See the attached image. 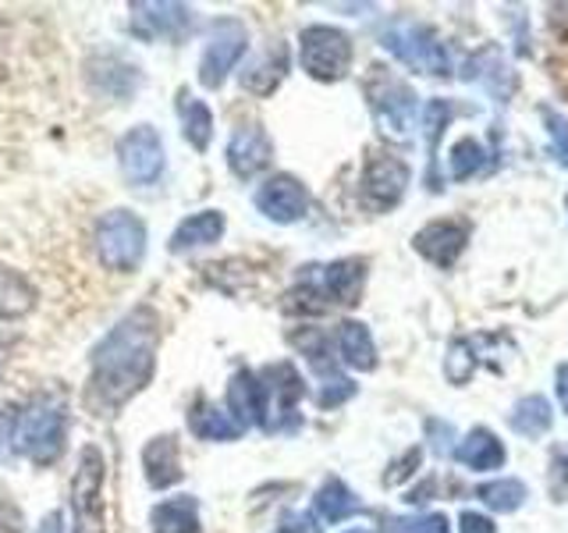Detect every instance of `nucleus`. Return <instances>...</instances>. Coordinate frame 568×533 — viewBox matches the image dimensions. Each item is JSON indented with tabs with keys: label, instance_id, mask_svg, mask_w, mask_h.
Returning a JSON list of instances; mask_svg holds the SVG:
<instances>
[{
	"label": "nucleus",
	"instance_id": "obj_1",
	"mask_svg": "<svg viewBox=\"0 0 568 533\" xmlns=\"http://www.w3.org/2000/svg\"><path fill=\"white\" fill-rule=\"evenodd\" d=\"M156 313L139 306L93 349V373L85 384V405L97 416H114L153 378Z\"/></svg>",
	"mask_w": 568,
	"mask_h": 533
},
{
	"label": "nucleus",
	"instance_id": "obj_2",
	"mask_svg": "<svg viewBox=\"0 0 568 533\" xmlns=\"http://www.w3.org/2000/svg\"><path fill=\"white\" fill-rule=\"evenodd\" d=\"M64 434H68V416L58 402H32L26 413H18L11 426L14 449L26 459H32L36 466H50L61 455Z\"/></svg>",
	"mask_w": 568,
	"mask_h": 533
},
{
	"label": "nucleus",
	"instance_id": "obj_3",
	"mask_svg": "<svg viewBox=\"0 0 568 533\" xmlns=\"http://www.w3.org/2000/svg\"><path fill=\"white\" fill-rule=\"evenodd\" d=\"M93 242L106 271L132 274L142 263V253H146V224L132 210H111L97 221Z\"/></svg>",
	"mask_w": 568,
	"mask_h": 533
},
{
	"label": "nucleus",
	"instance_id": "obj_4",
	"mask_svg": "<svg viewBox=\"0 0 568 533\" xmlns=\"http://www.w3.org/2000/svg\"><path fill=\"white\" fill-rule=\"evenodd\" d=\"M103 476V452L97 444H85L79 452L75 480H71V533H106Z\"/></svg>",
	"mask_w": 568,
	"mask_h": 533
},
{
	"label": "nucleus",
	"instance_id": "obj_5",
	"mask_svg": "<svg viewBox=\"0 0 568 533\" xmlns=\"http://www.w3.org/2000/svg\"><path fill=\"white\" fill-rule=\"evenodd\" d=\"M298 61L310 79L337 82L352 68V40L342 29L331 26H310L298 36Z\"/></svg>",
	"mask_w": 568,
	"mask_h": 533
},
{
	"label": "nucleus",
	"instance_id": "obj_6",
	"mask_svg": "<svg viewBox=\"0 0 568 533\" xmlns=\"http://www.w3.org/2000/svg\"><path fill=\"white\" fill-rule=\"evenodd\" d=\"M384 47L395 53V58L416 71H426V76H448L452 71V58L437 36L416 26V22H395L384 29Z\"/></svg>",
	"mask_w": 568,
	"mask_h": 533
},
{
	"label": "nucleus",
	"instance_id": "obj_7",
	"mask_svg": "<svg viewBox=\"0 0 568 533\" xmlns=\"http://www.w3.org/2000/svg\"><path fill=\"white\" fill-rule=\"evenodd\" d=\"M118 164H121V174L124 182L132 189H146L153 182H160V174H164V142H160V132L153 124H135L121 135L118 142Z\"/></svg>",
	"mask_w": 568,
	"mask_h": 533
},
{
	"label": "nucleus",
	"instance_id": "obj_8",
	"mask_svg": "<svg viewBox=\"0 0 568 533\" xmlns=\"http://www.w3.org/2000/svg\"><path fill=\"white\" fill-rule=\"evenodd\" d=\"M366 97H369V111L384 132L408 135V129H413V114H416L413 89H408L402 79L387 76L384 68H373V76L366 82Z\"/></svg>",
	"mask_w": 568,
	"mask_h": 533
},
{
	"label": "nucleus",
	"instance_id": "obj_9",
	"mask_svg": "<svg viewBox=\"0 0 568 533\" xmlns=\"http://www.w3.org/2000/svg\"><path fill=\"white\" fill-rule=\"evenodd\" d=\"M245 26L235 22V18H221V22H213L210 29V40H206V50L200 58V82L206 89H217L224 86L227 71L239 64V58L245 53Z\"/></svg>",
	"mask_w": 568,
	"mask_h": 533
},
{
	"label": "nucleus",
	"instance_id": "obj_10",
	"mask_svg": "<svg viewBox=\"0 0 568 533\" xmlns=\"http://www.w3.org/2000/svg\"><path fill=\"white\" fill-rule=\"evenodd\" d=\"M256 210L274 224H295L302 213L310 210V192L306 185L292 174H274L256 189Z\"/></svg>",
	"mask_w": 568,
	"mask_h": 533
},
{
	"label": "nucleus",
	"instance_id": "obj_11",
	"mask_svg": "<svg viewBox=\"0 0 568 533\" xmlns=\"http://www.w3.org/2000/svg\"><path fill=\"white\" fill-rule=\"evenodd\" d=\"M405 185H408V168L405 160L390 157V153H373L369 164H366V174H363V200L373 207V210H387L395 207L402 195H405Z\"/></svg>",
	"mask_w": 568,
	"mask_h": 533
},
{
	"label": "nucleus",
	"instance_id": "obj_12",
	"mask_svg": "<svg viewBox=\"0 0 568 533\" xmlns=\"http://www.w3.org/2000/svg\"><path fill=\"white\" fill-rule=\"evenodd\" d=\"M271 157H274V142H271V135L260 129V124H239V129L231 132L227 168L235 171L239 178L260 174L266 164H271Z\"/></svg>",
	"mask_w": 568,
	"mask_h": 533
},
{
	"label": "nucleus",
	"instance_id": "obj_13",
	"mask_svg": "<svg viewBox=\"0 0 568 533\" xmlns=\"http://www.w3.org/2000/svg\"><path fill=\"white\" fill-rule=\"evenodd\" d=\"M466 242H469V228L458 224V221H434L413 239V245L419 249V253L437 266H452L462 257Z\"/></svg>",
	"mask_w": 568,
	"mask_h": 533
},
{
	"label": "nucleus",
	"instance_id": "obj_14",
	"mask_svg": "<svg viewBox=\"0 0 568 533\" xmlns=\"http://www.w3.org/2000/svg\"><path fill=\"white\" fill-rule=\"evenodd\" d=\"M227 405H231V416L239 420L242 431H245L248 423L266 426V391H263V381L256 378V373L242 370V373L231 378Z\"/></svg>",
	"mask_w": 568,
	"mask_h": 533
},
{
	"label": "nucleus",
	"instance_id": "obj_15",
	"mask_svg": "<svg viewBox=\"0 0 568 533\" xmlns=\"http://www.w3.org/2000/svg\"><path fill=\"white\" fill-rule=\"evenodd\" d=\"M132 29L139 36H185L192 11L185 4H132Z\"/></svg>",
	"mask_w": 568,
	"mask_h": 533
},
{
	"label": "nucleus",
	"instance_id": "obj_16",
	"mask_svg": "<svg viewBox=\"0 0 568 533\" xmlns=\"http://www.w3.org/2000/svg\"><path fill=\"white\" fill-rule=\"evenodd\" d=\"M260 381L266 391V423H271V413H277V416L295 413V402L302 399V378L295 373L292 363L266 366Z\"/></svg>",
	"mask_w": 568,
	"mask_h": 533
},
{
	"label": "nucleus",
	"instance_id": "obj_17",
	"mask_svg": "<svg viewBox=\"0 0 568 533\" xmlns=\"http://www.w3.org/2000/svg\"><path fill=\"white\" fill-rule=\"evenodd\" d=\"M142 470H146L150 487L156 491L178 484V480H182V452H178V441L168 434L153 438L146 449H142Z\"/></svg>",
	"mask_w": 568,
	"mask_h": 533
},
{
	"label": "nucleus",
	"instance_id": "obj_18",
	"mask_svg": "<svg viewBox=\"0 0 568 533\" xmlns=\"http://www.w3.org/2000/svg\"><path fill=\"white\" fill-rule=\"evenodd\" d=\"M221 235H224V213L221 210H200L174 228L168 249L171 253H192V249L221 242Z\"/></svg>",
	"mask_w": 568,
	"mask_h": 533
},
{
	"label": "nucleus",
	"instance_id": "obj_19",
	"mask_svg": "<svg viewBox=\"0 0 568 533\" xmlns=\"http://www.w3.org/2000/svg\"><path fill=\"white\" fill-rule=\"evenodd\" d=\"M455 459L473 473H487V470H501L505 466V444L497 441L487 426H476L466 434V441H458Z\"/></svg>",
	"mask_w": 568,
	"mask_h": 533
},
{
	"label": "nucleus",
	"instance_id": "obj_20",
	"mask_svg": "<svg viewBox=\"0 0 568 533\" xmlns=\"http://www.w3.org/2000/svg\"><path fill=\"white\" fill-rule=\"evenodd\" d=\"M153 533H200V502L192 494H178L150 512Z\"/></svg>",
	"mask_w": 568,
	"mask_h": 533
},
{
	"label": "nucleus",
	"instance_id": "obj_21",
	"mask_svg": "<svg viewBox=\"0 0 568 533\" xmlns=\"http://www.w3.org/2000/svg\"><path fill=\"white\" fill-rule=\"evenodd\" d=\"M363 281H366V266L359 260H337L324 266V295L331 302H342V306L359 302Z\"/></svg>",
	"mask_w": 568,
	"mask_h": 533
},
{
	"label": "nucleus",
	"instance_id": "obj_22",
	"mask_svg": "<svg viewBox=\"0 0 568 533\" xmlns=\"http://www.w3.org/2000/svg\"><path fill=\"white\" fill-rule=\"evenodd\" d=\"M337 352L352 370H373L377 366V345H373V334L359 320H345L337 328Z\"/></svg>",
	"mask_w": 568,
	"mask_h": 533
},
{
	"label": "nucleus",
	"instance_id": "obj_23",
	"mask_svg": "<svg viewBox=\"0 0 568 533\" xmlns=\"http://www.w3.org/2000/svg\"><path fill=\"white\" fill-rule=\"evenodd\" d=\"M189 426H192V434L203 441H239L242 438L239 420L217 405H195L189 416Z\"/></svg>",
	"mask_w": 568,
	"mask_h": 533
},
{
	"label": "nucleus",
	"instance_id": "obj_24",
	"mask_svg": "<svg viewBox=\"0 0 568 533\" xmlns=\"http://www.w3.org/2000/svg\"><path fill=\"white\" fill-rule=\"evenodd\" d=\"M36 306V289L14 266L0 263V316H22Z\"/></svg>",
	"mask_w": 568,
	"mask_h": 533
},
{
	"label": "nucleus",
	"instance_id": "obj_25",
	"mask_svg": "<svg viewBox=\"0 0 568 533\" xmlns=\"http://www.w3.org/2000/svg\"><path fill=\"white\" fill-rule=\"evenodd\" d=\"M178 114H182V129L185 139L192 142L195 150H206L213 139V114L203 100H195L189 93H178Z\"/></svg>",
	"mask_w": 568,
	"mask_h": 533
},
{
	"label": "nucleus",
	"instance_id": "obj_26",
	"mask_svg": "<svg viewBox=\"0 0 568 533\" xmlns=\"http://www.w3.org/2000/svg\"><path fill=\"white\" fill-rule=\"evenodd\" d=\"M316 512L324 515L327 523H342V520H348V515L359 512V497L345 487V480L331 476L327 484L316 491Z\"/></svg>",
	"mask_w": 568,
	"mask_h": 533
},
{
	"label": "nucleus",
	"instance_id": "obj_27",
	"mask_svg": "<svg viewBox=\"0 0 568 533\" xmlns=\"http://www.w3.org/2000/svg\"><path fill=\"white\" fill-rule=\"evenodd\" d=\"M550 420H555V413H550V402L540 399V395L523 399L519 405L511 409V416H508V423H511L523 438H540V434L547 431V426H550Z\"/></svg>",
	"mask_w": 568,
	"mask_h": 533
},
{
	"label": "nucleus",
	"instance_id": "obj_28",
	"mask_svg": "<svg viewBox=\"0 0 568 533\" xmlns=\"http://www.w3.org/2000/svg\"><path fill=\"white\" fill-rule=\"evenodd\" d=\"M476 497L484 505H490L494 512H515L523 502H526V484L523 480H511V476H505V480H494V484H484L476 491Z\"/></svg>",
	"mask_w": 568,
	"mask_h": 533
},
{
	"label": "nucleus",
	"instance_id": "obj_29",
	"mask_svg": "<svg viewBox=\"0 0 568 533\" xmlns=\"http://www.w3.org/2000/svg\"><path fill=\"white\" fill-rule=\"evenodd\" d=\"M452 178H458V182H466V178H473L479 168H484V147H479L476 139H458L452 147Z\"/></svg>",
	"mask_w": 568,
	"mask_h": 533
},
{
	"label": "nucleus",
	"instance_id": "obj_30",
	"mask_svg": "<svg viewBox=\"0 0 568 533\" xmlns=\"http://www.w3.org/2000/svg\"><path fill=\"white\" fill-rule=\"evenodd\" d=\"M281 76H284V61H277V64L260 61V64H253L248 71H242V86L253 89V93H271V89L281 82Z\"/></svg>",
	"mask_w": 568,
	"mask_h": 533
},
{
	"label": "nucleus",
	"instance_id": "obj_31",
	"mask_svg": "<svg viewBox=\"0 0 568 533\" xmlns=\"http://www.w3.org/2000/svg\"><path fill=\"white\" fill-rule=\"evenodd\" d=\"M455 107L448 100H430L423 107V129H426V139H430V153H437V139H440V129L452 121Z\"/></svg>",
	"mask_w": 568,
	"mask_h": 533
},
{
	"label": "nucleus",
	"instance_id": "obj_32",
	"mask_svg": "<svg viewBox=\"0 0 568 533\" xmlns=\"http://www.w3.org/2000/svg\"><path fill=\"white\" fill-rule=\"evenodd\" d=\"M355 395V384L352 381H345V378H334V381H327V388L320 391V405L324 409H334V405H342L345 399H352Z\"/></svg>",
	"mask_w": 568,
	"mask_h": 533
},
{
	"label": "nucleus",
	"instance_id": "obj_33",
	"mask_svg": "<svg viewBox=\"0 0 568 533\" xmlns=\"http://www.w3.org/2000/svg\"><path fill=\"white\" fill-rule=\"evenodd\" d=\"M281 533H324L313 512H288L281 520Z\"/></svg>",
	"mask_w": 568,
	"mask_h": 533
},
{
	"label": "nucleus",
	"instance_id": "obj_34",
	"mask_svg": "<svg viewBox=\"0 0 568 533\" xmlns=\"http://www.w3.org/2000/svg\"><path fill=\"white\" fill-rule=\"evenodd\" d=\"M544 121H547L550 139H555V153H558V160L568 168V124H565L561 118H555L550 111H544Z\"/></svg>",
	"mask_w": 568,
	"mask_h": 533
},
{
	"label": "nucleus",
	"instance_id": "obj_35",
	"mask_svg": "<svg viewBox=\"0 0 568 533\" xmlns=\"http://www.w3.org/2000/svg\"><path fill=\"white\" fill-rule=\"evenodd\" d=\"M408 466H419V449H408V452H405V459L398 462V466H395V470H390V473L384 476V484H387V487L402 484V480H405L408 473H413V470H408Z\"/></svg>",
	"mask_w": 568,
	"mask_h": 533
},
{
	"label": "nucleus",
	"instance_id": "obj_36",
	"mask_svg": "<svg viewBox=\"0 0 568 533\" xmlns=\"http://www.w3.org/2000/svg\"><path fill=\"white\" fill-rule=\"evenodd\" d=\"M413 533H452V526H448V515H444V512H430V515H423V520L413 526Z\"/></svg>",
	"mask_w": 568,
	"mask_h": 533
},
{
	"label": "nucleus",
	"instance_id": "obj_37",
	"mask_svg": "<svg viewBox=\"0 0 568 533\" xmlns=\"http://www.w3.org/2000/svg\"><path fill=\"white\" fill-rule=\"evenodd\" d=\"M462 533H497L494 523L479 512H462Z\"/></svg>",
	"mask_w": 568,
	"mask_h": 533
},
{
	"label": "nucleus",
	"instance_id": "obj_38",
	"mask_svg": "<svg viewBox=\"0 0 568 533\" xmlns=\"http://www.w3.org/2000/svg\"><path fill=\"white\" fill-rule=\"evenodd\" d=\"M558 399H561V409H565V413H568V363H561L558 366Z\"/></svg>",
	"mask_w": 568,
	"mask_h": 533
},
{
	"label": "nucleus",
	"instance_id": "obj_39",
	"mask_svg": "<svg viewBox=\"0 0 568 533\" xmlns=\"http://www.w3.org/2000/svg\"><path fill=\"white\" fill-rule=\"evenodd\" d=\"M348 533H373V530H348Z\"/></svg>",
	"mask_w": 568,
	"mask_h": 533
}]
</instances>
